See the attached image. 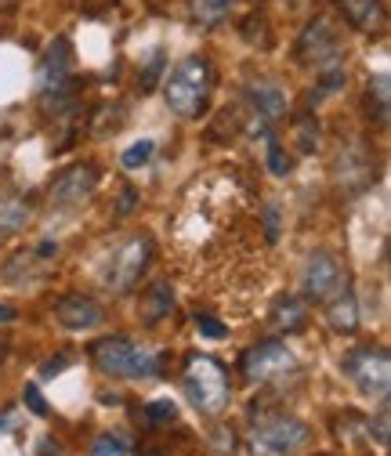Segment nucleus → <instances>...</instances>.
<instances>
[{
    "label": "nucleus",
    "mask_w": 391,
    "mask_h": 456,
    "mask_svg": "<svg viewBox=\"0 0 391 456\" xmlns=\"http://www.w3.org/2000/svg\"><path fill=\"white\" fill-rule=\"evenodd\" d=\"M159 87H163L167 109H171L175 117L200 120L210 105V94H214V66H210L207 54H185L182 62H175L167 69Z\"/></svg>",
    "instance_id": "nucleus-1"
},
{
    "label": "nucleus",
    "mask_w": 391,
    "mask_h": 456,
    "mask_svg": "<svg viewBox=\"0 0 391 456\" xmlns=\"http://www.w3.org/2000/svg\"><path fill=\"white\" fill-rule=\"evenodd\" d=\"M182 384H185V395L200 417H217L232 398L225 366L210 355H189V362L182 370Z\"/></svg>",
    "instance_id": "nucleus-2"
},
{
    "label": "nucleus",
    "mask_w": 391,
    "mask_h": 456,
    "mask_svg": "<svg viewBox=\"0 0 391 456\" xmlns=\"http://www.w3.org/2000/svg\"><path fill=\"white\" fill-rule=\"evenodd\" d=\"M91 359L105 377L120 380H149L159 377V355L152 348H142L127 337H102L91 345Z\"/></svg>",
    "instance_id": "nucleus-3"
},
{
    "label": "nucleus",
    "mask_w": 391,
    "mask_h": 456,
    "mask_svg": "<svg viewBox=\"0 0 391 456\" xmlns=\"http://www.w3.org/2000/svg\"><path fill=\"white\" fill-rule=\"evenodd\" d=\"M250 442L265 456H294L308 442V424L290 413H261L254 417Z\"/></svg>",
    "instance_id": "nucleus-4"
},
{
    "label": "nucleus",
    "mask_w": 391,
    "mask_h": 456,
    "mask_svg": "<svg viewBox=\"0 0 391 456\" xmlns=\"http://www.w3.org/2000/svg\"><path fill=\"white\" fill-rule=\"evenodd\" d=\"M294 59H297V66H315V73H322L330 66H341V29H338V22H333L330 15L308 19V26L297 37Z\"/></svg>",
    "instance_id": "nucleus-5"
},
{
    "label": "nucleus",
    "mask_w": 391,
    "mask_h": 456,
    "mask_svg": "<svg viewBox=\"0 0 391 456\" xmlns=\"http://www.w3.org/2000/svg\"><path fill=\"white\" fill-rule=\"evenodd\" d=\"M345 373L348 380L366 395V398H387V387H391V355L380 348V345H362V348H352L345 355Z\"/></svg>",
    "instance_id": "nucleus-6"
},
{
    "label": "nucleus",
    "mask_w": 391,
    "mask_h": 456,
    "mask_svg": "<svg viewBox=\"0 0 391 456\" xmlns=\"http://www.w3.org/2000/svg\"><path fill=\"white\" fill-rule=\"evenodd\" d=\"M290 366H294V352L283 345V340H257V345H250L243 352V359H240L243 377L254 380V384L283 377Z\"/></svg>",
    "instance_id": "nucleus-7"
},
{
    "label": "nucleus",
    "mask_w": 391,
    "mask_h": 456,
    "mask_svg": "<svg viewBox=\"0 0 391 456\" xmlns=\"http://www.w3.org/2000/svg\"><path fill=\"white\" fill-rule=\"evenodd\" d=\"M102 175H98V167L91 159H80L73 167H66L62 175H54L51 189H47V203L51 207H77L84 200H91V192L98 189Z\"/></svg>",
    "instance_id": "nucleus-8"
},
{
    "label": "nucleus",
    "mask_w": 391,
    "mask_h": 456,
    "mask_svg": "<svg viewBox=\"0 0 391 456\" xmlns=\"http://www.w3.org/2000/svg\"><path fill=\"white\" fill-rule=\"evenodd\" d=\"M341 282H345V272H341V261L333 257L330 250H315L308 261H305V272H301V294L305 301H330L333 294L341 290Z\"/></svg>",
    "instance_id": "nucleus-9"
},
{
    "label": "nucleus",
    "mask_w": 391,
    "mask_h": 456,
    "mask_svg": "<svg viewBox=\"0 0 391 456\" xmlns=\"http://www.w3.org/2000/svg\"><path fill=\"white\" fill-rule=\"evenodd\" d=\"M149 261H152V240H149V236L127 240V243L117 250L113 268H109V287H113L117 294H131L138 282H142Z\"/></svg>",
    "instance_id": "nucleus-10"
},
{
    "label": "nucleus",
    "mask_w": 391,
    "mask_h": 456,
    "mask_svg": "<svg viewBox=\"0 0 391 456\" xmlns=\"http://www.w3.org/2000/svg\"><path fill=\"white\" fill-rule=\"evenodd\" d=\"M73 84V47L66 37H59L47 54L40 59V69H37V91L40 94H51V91H62Z\"/></svg>",
    "instance_id": "nucleus-11"
},
{
    "label": "nucleus",
    "mask_w": 391,
    "mask_h": 456,
    "mask_svg": "<svg viewBox=\"0 0 391 456\" xmlns=\"http://www.w3.org/2000/svg\"><path fill=\"white\" fill-rule=\"evenodd\" d=\"M54 319H59V326H66V330H73V333H87V330L102 326L105 312H102V305H98L94 297H87V294H66V297L54 301Z\"/></svg>",
    "instance_id": "nucleus-12"
},
{
    "label": "nucleus",
    "mask_w": 391,
    "mask_h": 456,
    "mask_svg": "<svg viewBox=\"0 0 391 456\" xmlns=\"http://www.w3.org/2000/svg\"><path fill=\"white\" fill-rule=\"evenodd\" d=\"M243 94H247V102H250V109H254V117H261V120H283L287 117V94H283V87H279L275 80H254V84H247L243 87Z\"/></svg>",
    "instance_id": "nucleus-13"
},
{
    "label": "nucleus",
    "mask_w": 391,
    "mask_h": 456,
    "mask_svg": "<svg viewBox=\"0 0 391 456\" xmlns=\"http://www.w3.org/2000/svg\"><path fill=\"white\" fill-rule=\"evenodd\" d=\"M333 8H338L341 19L359 33H380L387 22L384 0H333Z\"/></svg>",
    "instance_id": "nucleus-14"
},
{
    "label": "nucleus",
    "mask_w": 391,
    "mask_h": 456,
    "mask_svg": "<svg viewBox=\"0 0 391 456\" xmlns=\"http://www.w3.org/2000/svg\"><path fill=\"white\" fill-rule=\"evenodd\" d=\"M326 305V326L333 330V333H355L359 330V297H355V290L348 287V282H341V290L333 294L330 301H322Z\"/></svg>",
    "instance_id": "nucleus-15"
},
{
    "label": "nucleus",
    "mask_w": 391,
    "mask_h": 456,
    "mask_svg": "<svg viewBox=\"0 0 391 456\" xmlns=\"http://www.w3.org/2000/svg\"><path fill=\"white\" fill-rule=\"evenodd\" d=\"M272 326L279 330V333H297V330H305V322H308V305H305V297H297V294H283L275 305H272Z\"/></svg>",
    "instance_id": "nucleus-16"
},
{
    "label": "nucleus",
    "mask_w": 391,
    "mask_h": 456,
    "mask_svg": "<svg viewBox=\"0 0 391 456\" xmlns=\"http://www.w3.org/2000/svg\"><path fill=\"white\" fill-rule=\"evenodd\" d=\"M171 312H175V287L159 279V282H152V287L142 294V319L149 326H156V322H163Z\"/></svg>",
    "instance_id": "nucleus-17"
},
{
    "label": "nucleus",
    "mask_w": 391,
    "mask_h": 456,
    "mask_svg": "<svg viewBox=\"0 0 391 456\" xmlns=\"http://www.w3.org/2000/svg\"><path fill=\"white\" fill-rule=\"evenodd\" d=\"M33 203L29 200H0V236H15L29 224Z\"/></svg>",
    "instance_id": "nucleus-18"
},
{
    "label": "nucleus",
    "mask_w": 391,
    "mask_h": 456,
    "mask_svg": "<svg viewBox=\"0 0 391 456\" xmlns=\"http://www.w3.org/2000/svg\"><path fill=\"white\" fill-rule=\"evenodd\" d=\"M345 80H348V69H345V66H330V69H322V73H319V84H315L312 94H308V105L315 109V105H322L326 98H333V94L345 87Z\"/></svg>",
    "instance_id": "nucleus-19"
},
{
    "label": "nucleus",
    "mask_w": 391,
    "mask_h": 456,
    "mask_svg": "<svg viewBox=\"0 0 391 456\" xmlns=\"http://www.w3.org/2000/svg\"><path fill=\"white\" fill-rule=\"evenodd\" d=\"M366 105H370V120H377L380 127L387 124V77L380 73L377 80H370L366 87Z\"/></svg>",
    "instance_id": "nucleus-20"
},
{
    "label": "nucleus",
    "mask_w": 391,
    "mask_h": 456,
    "mask_svg": "<svg viewBox=\"0 0 391 456\" xmlns=\"http://www.w3.org/2000/svg\"><path fill=\"white\" fill-rule=\"evenodd\" d=\"M163 69H167V62H163V47H152V51H149V59H145V66L138 69V91H142V94L156 91Z\"/></svg>",
    "instance_id": "nucleus-21"
},
{
    "label": "nucleus",
    "mask_w": 391,
    "mask_h": 456,
    "mask_svg": "<svg viewBox=\"0 0 391 456\" xmlns=\"http://www.w3.org/2000/svg\"><path fill=\"white\" fill-rule=\"evenodd\" d=\"M232 4H236V0H192L200 22H207V26H214V22L225 19V15L232 12Z\"/></svg>",
    "instance_id": "nucleus-22"
},
{
    "label": "nucleus",
    "mask_w": 391,
    "mask_h": 456,
    "mask_svg": "<svg viewBox=\"0 0 391 456\" xmlns=\"http://www.w3.org/2000/svg\"><path fill=\"white\" fill-rule=\"evenodd\" d=\"M152 152H156V142H152V138H142V142H134L131 149H124V156H120V163H124L127 170H134V167H142V163H149V159H152Z\"/></svg>",
    "instance_id": "nucleus-23"
},
{
    "label": "nucleus",
    "mask_w": 391,
    "mask_h": 456,
    "mask_svg": "<svg viewBox=\"0 0 391 456\" xmlns=\"http://www.w3.org/2000/svg\"><path fill=\"white\" fill-rule=\"evenodd\" d=\"M131 452V442L124 435H102L91 449V456H127Z\"/></svg>",
    "instance_id": "nucleus-24"
},
{
    "label": "nucleus",
    "mask_w": 391,
    "mask_h": 456,
    "mask_svg": "<svg viewBox=\"0 0 391 456\" xmlns=\"http://www.w3.org/2000/svg\"><path fill=\"white\" fill-rule=\"evenodd\" d=\"M265 156H268V170H272L275 178H287V175H290V159L283 156V149H279V142H275V138H268Z\"/></svg>",
    "instance_id": "nucleus-25"
},
{
    "label": "nucleus",
    "mask_w": 391,
    "mask_h": 456,
    "mask_svg": "<svg viewBox=\"0 0 391 456\" xmlns=\"http://www.w3.org/2000/svg\"><path fill=\"white\" fill-rule=\"evenodd\" d=\"M145 417H149V424H167V420L178 417V406L171 403V398H156V403L145 406Z\"/></svg>",
    "instance_id": "nucleus-26"
},
{
    "label": "nucleus",
    "mask_w": 391,
    "mask_h": 456,
    "mask_svg": "<svg viewBox=\"0 0 391 456\" xmlns=\"http://www.w3.org/2000/svg\"><path fill=\"white\" fill-rule=\"evenodd\" d=\"M243 37H247L250 44L261 40V47H268V19H265V15H247V19H243Z\"/></svg>",
    "instance_id": "nucleus-27"
},
{
    "label": "nucleus",
    "mask_w": 391,
    "mask_h": 456,
    "mask_svg": "<svg viewBox=\"0 0 391 456\" xmlns=\"http://www.w3.org/2000/svg\"><path fill=\"white\" fill-rule=\"evenodd\" d=\"M297 142H301V152H312L319 145V124H315V117H301L297 120Z\"/></svg>",
    "instance_id": "nucleus-28"
},
{
    "label": "nucleus",
    "mask_w": 391,
    "mask_h": 456,
    "mask_svg": "<svg viewBox=\"0 0 391 456\" xmlns=\"http://www.w3.org/2000/svg\"><path fill=\"white\" fill-rule=\"evenodd\" d=\"M196 330H200V337H210V340L229 337V326H225V322H217L214 315H196Z\"/></svg>",
    "instance_id": "nucleus-29"
},
{
    "label": "nucleus",
    "mask_w": 391,
    "mask_h": 456,
    "mask_svg": "<svg viewBox=\"0 0 391 456\" xmlns=\"http://www.w3.org/2000/svg\"><path fill=\"white\" fill-rule=\"evenodd\" d=\"M22 403H26V406H29V413H37V417H47V413H51L37 384H26V391H22Z\"/></svg>",
    "instance_id": "nucleus-30"
},
{
    "label": "nucleus",
    "mask_w": 391,
    "mask_h": 456,
    "mask_svg": "<svg viewBox=\"0 0 391 456\" xmlns=\"http://www.w3.org/2000/svg\"><path fill=\"white\" fill-rule=\"evenodd\" d=\"M265 228H268V240H275V236H279V217H275V203H268V207H265Z\"/></svg>",
    "instance_id": "nucleus-31"
},
{
    "label": "nucleus",
    "mask_w": 391,
    "mask_h": 456,
    "mask_svg": "<svg viewBox=\"0 0 391 456\" xmlns=\"http://www.w3.org/2000/svg\"><path fill=\"white\" fill-rule=\"evenodd\" d=\"M377 442L387 445V406H380V417H377Z\"/></svg>",
    "instance_id": "nucleus-32"
},
{
    "label": "nucleus",
    "mask_w": 391,
    "mask_h": 456,
    "mask_svg": "<svg viewBox=\"0 0 391 456\" xmlns=\"http://www.w3.org/2000/svg\"><path fill=\"white\" fill-rule=\"evenodd\" d=\"M66 362H69V359H54V362H47V366H44L40 373H44V377H51V373H59V370H62Z\"/></svg>",
    "instance_id": "nucleus-33"
},
{
    "label": "nucleus",
    "mask_w": 391,
    "mask_h": 456,
    "mask_svg": "<svg viewBox=\"0 0 391 456\" xmlns=\"http://www.w3.org/2000/svg\"><path fill=\"white\" fill-rule=\"evenodd\" d=\"M134 210V189L124 192V203H120V214H131Z\"/></svg>",
    "instance_id": "nucleus-34"
},
{
    "label": "nucleus",
    "mask_w": 391,
    "mask_h": 456,
    "mask_svg": "<svg viewBox=\"0 0 391 456\" xmlns=\"http://www.w3.org/2000/svg\"><path fill=\"white\" fill-rule=\"evenodd\" d=\"M12 319H15V308H12V305H0V326L12 322Z\"/></svg>",
    "instance_id": "nucleus-35"
},
{
    "label": "nucleus",
    "mask_w": 391,
    "mask_h": 456,
    "mask_svg": "<svg viewBox=\"0 0 391 456\" xmlns=\"http://www.w3.org/2000/svg\"><path fill=\"white\" fill-rule=\"evenodd\" d=\"M12 428V410H4V413H0V435H4Z\"/></svg>",
    "instance_id": "nucleus-36"
},
{
    "label": "nucleus",
    "mask_w": 391,
    "mask_h": 456,
    "mask_svg": "<svg viewBox=\"0 0 391 456\" xmlns=\"http://www.w3.org/2000/svg\"><path fill=\"white\" fill-rule=\"evenodd\" d=\"M138 456H167V452H159V449H142Z\"/></svg>",
    "instance_id": "nucleus-37"
},
{
    "label": "nucleus",
    "mask_w": 391,
    "mask_h": 456,
    "mask_svg": "<svg viewBox=\"0 0 391 456\" xmlns=\"http://www.w3.org/2000/svg\"><path fill=\"white\" fill-rule=\"evenodd\" d=\"M0 355H4V345H0Z\"/></svg>",
    "instance_id": "nucleus-38"
}]
</instances>
